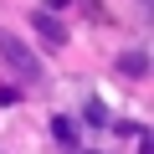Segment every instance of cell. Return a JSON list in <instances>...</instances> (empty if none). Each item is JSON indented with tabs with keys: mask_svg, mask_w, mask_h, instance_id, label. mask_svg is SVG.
<instances>
[{
	"mask_svg": "<svg viewBox=\"0 0 154 154\" xmlns=\"http://www.w3.org/2000/svg\"><path fill=\"white\" fill-rule=\"evenodd\" d=\"M118 67H123L128 77H144V72H149V57H144V51H123V57H118Z\"/></svg>",
	"mask_w": 154,
	"mask_h": 154,
	"instance_id": "7a4b0ae2",
	"label": "cell"
},
{
	"mask_svg": "<svg viewBox=\"0 0 154 154\" xmlns=\"http://www.w3.org/2000/svg\"><path fill=\"white\" fill-rule=\"evenodd\" d=\"M36 31H41V36H46V41H57V46H62V41H67V31H62V26H57V21H51V16H41V11H36Z\"/></svg>",
	"mask_w": 154,
	"mask_h": 154,
	"instance_id": "3957f363",
	"label": "cell"
},
{
	"mask_svg": "<svg viewBox=\"0 0 154 154\" xmlns=\"http://www.w3.org/2000/svg\"><path fill=\"white\" fill-rule=\"evenodd\" d=\"M0 57H5V67H16L21 77H41V62H36L31 46H26L21 36H11V31H0Z\"/></svg>",
	"mask_w": 154,
	"mask_h": 154,
	"instance_id": "6da1fadb",
	"label": "cell"
}]
</instances>
